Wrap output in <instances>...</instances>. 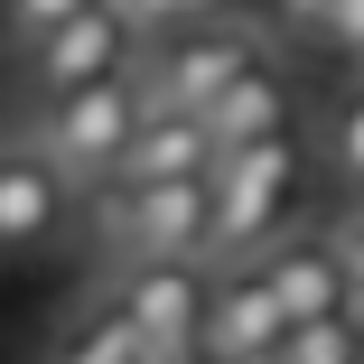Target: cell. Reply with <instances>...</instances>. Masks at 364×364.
Wrapping results in <instances>:
<instances>
[{
  "instance_id": "d6986e66",
  "label": "cell",
  "mask_w": 364,
  "mask_h": 364,
  "mask_svg": "<svg viewBox=\"0 0 364 364\" xmlns=\"http://www.w3.org/2000/svg\"><path fill=\"white\" fill-rule=\"evenodd\" d=\"M355 205H364V196H355Z\"/></svg>"
},
{
  "instance_id": "ba28073f",
  "label": "cell",
  "mask_w": 364,
  "mask_h": 364,
  "mask_svg": "<svg viewBox=\"0 0 364 364\" xmlns=\"http://www.w3.org/2000/svg\"><path fill=\"white\" fill-rule=\"evenodd\" d=\"M252 271H262V289L280 299V318L299 327V318H336V309H355V280H346V252H336V234H271L262 252H252Z\"/></svg>"
},
{
  "instance_id": "6da1fadb",
  "label": "cell",
  "mask_w": 364,
  "mask_h": 364,
  "mask_svg": "<svg viewBox=\"0 0 364 364\" xmlns=\"http://www.w3.org/2000/svg\"><path fill=\"white\" fill-rule=\"evenodd\" d=\"M140 112H150V85H140V56H131L122 75H94V85H75V94H47L38 122H28V150H38L65 187H103V178L122 168V150H131Z\"/></svg>"
},
{
  "instance_id": "5b68a950",
  "label": "cell",
  "mask_w": 364,
  "mask_h": 364,
  "mask_svg": "<svg viewBox=\"0 0 364 364\" xmlns=\"http://www.w3.org/2000/svg\"><path fill=\"white\" fill-rule=\"evenodd\" d=\"M205 280H215V262H112L103 309H112L140 346H150V364H196Z\"/></svg>"
},
{
  "instance_id": "e0dca14e",
  "label": "cell",
  "mask_w": 364,
  "mask_h": 364,
  "mask_svg": "<svg viewBox=\"0 0 364 364\" xmlns=\"http://www.w3.org/2000/svg\"><path fill=\"white\" fill-rule=\"evenodd\" d=\"M112 10L131 19V38L150 47V38H168V28H187L196 10H215V0H112Z\"/></svg>"
},
{
  "instance_id": "8992f818",
  "label": "cell",
  "mask_w": 364,
  "mask_h": 364,
  "mask_svg": "<svg viewBox=\"0 0 364 364\" xmlns=\"http://www.w3.org/2000/svg\"><path fill=\"white\" fill-rule=\"evenodd\" d=\"M280 336H289V318H280V299L262 289V271H252V262H215V280H205V327H196V364H271Z\"/></svg>"
},
{
  "instance_id": "ac0fdd59",
  "label": "cell",
  "mask_w": 364,
  "mask_h": 364,
  "mask_svg": "<svg viewBox=\"0 0 364 364\" xmlns=\"http://www.w3.org/2000/svg\"><path fill=\"white\" fill-rule=\"evenodd\" d=\"M336 252H346V280H355V309H364V205H346V225H327Z\"/></svg>"
},
{
  "instance_id": "52a82bcc",
  "label": "cell",
  "mask_w": 364,
  "mask_h": 364,
  "mask_svg": "<svg viewBox=\"0 0 364 364\" xmlns=\"http://www.w3.org/2000/svg\"><path fill=\"white\" fill-rule=\"evenodd\" d=\"M131 56H140L131 19L112 10V0H94V10H75L65 28H47V38L28 47V85H38V103H47V94H75V85H94V75H122Z\"/></svg>"
},
{
  "instance_id": "9c48e42d",
  "label": "cell",
  "mask_w": 364,
  "mask_h": 364,
  "mask_svg": "<svg viewBox=\"0 0 364 364\" xmlns=\"http://www.w3.org/2000/svg\"><path fill=\"white\" fill-rule=\"evenodd\" d=\"M205 131H215V159H225V150H252V140L299 131V75H289L280 56H262L252 75H234L225 94L205 103Z\"/></svg>"
},
{
  "instance_id": "2e32d148",
  "label": "cell",
  "mask_w": 364,
  "mask_h": 364,
  "mask_svg": "<svg viewBox=\"0 0 364 364\" xmlns=\"http://www.w3.org/2000/svg\"><path fill=\"white\" fill-rule=\"evenodd\" d=\"M309 38H318L327 56H346V65H364V0H327Z\"/></svg>"
},
{
  "instance_id": "30bf717a",
  "label": "cell",
  "mask_w": 364,
  "mask_h": 364,
  "mask_svg": "<svg viewBox=\"0 0 364 364\" xmlns=\"http://www.w3.org/2000/svg\"><path fill=\"white\" fill-rule=\"evenodd\" d=\"M65 196H75V187H65L28 140L0 150V252H47L65 234Z\"/></svg>"
},
{
  "instance_id": "3957f363",
  "label": "cell",
  "mask_w": 364,
  "mask_h": 364,
  "mask_svg": "<svg viewBox=\"0 0 364 364\" xmlns=\"http://www.w3.org/2000/svg\"><path fill=\"white\" fill-rule=\"evenodd\" d=\"M94 225L112 262H205L215 252V187L205 178H103L94 187Z\"/></svg>"
},
{
  "instance_id": "4fadbf2b",
  "label": "cell",
  "mask_w": 364,
  "mask_h": 364,
  "mask_svg": "<svg viewBox=\"0 0 364 364\" xmlns=\"http://www.w3.org/2000/svg\"><path fill=\"white\" fill-rule=\"evenodd\" d=\"M56 364H150V346H140L112 309H94L85 327H65V346H56Z\"/></svg>"
},
{
  "instance_id": "9a60e30c",
  "label": "cell",
  "mask_w": 364,
  "mask_h": 364,
  "mask_svg": "<svg viewBox=\"0 0 364 364\" xmlns=\"http://www.w3.org/2000/svg\"><path fill=\"white\" fill-rule=\"evenodd\" d=\"M75 10H94V0H0V38H10V47H38L47 28H65Z\"/></svg>"
},
{
  "instance_id": "7c38bea8",
  "label": "cell",
  "mask_w": 364,
  "mask_h": 364,
  "mask_svg": "<svg viewBox=\"0 0 364 364\" xmlns=\"http://www.w3.org/2000/svg\"><path fill=\"white\" fill-rule=\"evenodd\" d=\"M271 364H364V309H336V318H299L280 336Z\"/></svg>"
},
{
  "instance_id": "8fae6325",
  "label": "cell",
  "mask_w": 364,
  "mask_h": 364,
  "mask_svg": "<svg viewBox=\"0 0 364 364\" xmlns=\"http://www.w3.org/2000/svg\"><path fill=\"white\" fill-rule=\"evenodd\" d=\"M112 178H131V187H150V178H215V131H205L196 112H159V103H150Z\"/></svg>"
},
{
  "instance_id": "7a4b0ae2",
  "label": "cell",
  "mask_w": 364,
  "mask_h": 364,
  "mask_svg": "<svg viewBox=\"0 0 364 364\" xmlns=\"http://www.w3.org/2000/svg\"><path fill=\"white\" fill-rule=\"evenodd\" d=\"M262 56H271L262 19L215 0V10H196L187 28H168V38L140 47V85H150V103H159V112H196V122H205V103L225 94L234 75H252Z\"/></svg>"
},
{
  "instance_id": "277c9868",
  "label": "cell",
  "mask_w": 364,
  "mask_h": 364,
  "mask_svg": "<svg viewBox=\"0 0 364 364\" xmlns=\"http://www.w3.org/2000/svg\"><path fill=\"white\" fill-rule=\"evenodd\" d=\"M205 187H215V252L205 262H252L271 234H289V205H299V131L225 150Z\"/></svg>"
},
{
  "instance_id": "5bb4252c",
  "label": "cell",
  "mask_w": 364,
  "mask_h": 364,
  "mask_svg": "<svg viewBox=\"0 0 364 364\" xmlns=\"http://www.w3.org/2000/svg\"><path fill=\"white\" fill-rule=\"evenodd\" d=\"M327 168L346 178V196H364V75L327 103Z\"/></svg>"
}]
</instances>
